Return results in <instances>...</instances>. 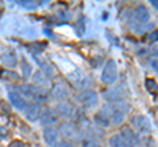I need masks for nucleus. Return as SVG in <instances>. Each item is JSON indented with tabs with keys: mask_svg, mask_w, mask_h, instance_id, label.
<instances>
[{
	"mask_svg": "<svg viewBox=\"0 0 158 147\" xmlns=\"http://www.w3.org/2000/svg\"><path fill=\"white\" fill-rule=\"evenodd\" d=\"M58 133L61 137L65 138V141L73 142V141H78L81 137V131L77 127V125L73 121H63L59 124L58 126Z\"/></svg>",
	"mask_w": 158,
	"mask_h": 147,
	"instance_id": "f257e3e1",
	"label": "nucleus"
},
{
	"mask_svg": "<svg viewBox=\"0 0 158 147\" xmlns=\"http://www.w3.org/2000/svg\"><path fill=\"white\" fill-rule=\"evenodd\" d=\"M20 92L29 97V99H33L36 100V102H42V101H46L48 100V92L42 88H38L34 84H25V85H21L20 87Z\"/></svg>",
	"mask_w": 158,
	"mask_h": 147,
	"instance_id": "f03ea898",
	"label": "nucleus"
},
{
	"mask_svg": "<svg viewBox=\"0 0 158 147\" xmlns=\"http://www.w3.org/2000/svg\"><path fill=\"white\" fill-rule=\"evenodd\" d=\"M77 100L79 101V104H82L83 106L86 108H95L99 102V95L96 91L91 89V88H87L85 91H81L79 95L77 96Z\"/></svg>",
	"mask_w": 158,
	"mask_h": 147,
	"instance_id": "7ed1b4c3",
	"label": "nucleus"
},
{
	"mask_svg": "<svg viewBox=\"0 0 158 147\" xmlns=\"http://www.w3.org/2000/svg\"><path fill=\"white\" fill-rule=\"evenodd\" d=\"M117 77H118V71H117V66L115 61L112 59L107 61L102 72V81L107 85H112L117 80Z\"/></svg>",
	"mask_w": 158,
	"mask_h": 147,
	"instance_id": "20e7f679",
	"label": "nucleus"
},
{
	"mask_svg": "<svg viewBox=\"0 0 158 147\" xmlns=\"http://www.w3.org/2000/svg\"><path fill=\"white\" fill-rule=\"evenodd\" d=\"M56 110L58 112L59 117L66 118L67 121L75 120L77 116H78V112H79L77 109V106H74V104H71L70 101H61V102H58L57 106H56Z\"/></svg>",
	"mask_w": 158,
	"mask_h": 147,
	"instance_id": "39448f33",
	"label": "nucleus"
},
{
	"mask_svg": "<svg viewBox=\"0 0 158 147\" xmlns=\"http://www.w3.org/2000/svg\"><path fill=\"white\" fill-rule=\"evenodd\" d=\"M131 127L135 131H138L140 134H148L150 133L152 130V125H150V121L148 120L146 116H136L133 117L132 121H131Z\"/></svg>",
	"mask_w": 158,
	"mask_h": 147,
	"instance_id": "423d86ee",
	"label": "nucleus"
},
{
	"mask_svg": "<svg viewBox=\"0 0 158 147\" xmlns=\"http://www.w3.org/2000/svg\"><path fill=\"white\" fill-rule=\"evenodd\" d=\"M52 96L57 101H67L69 96H70V88L65 81H58L56 84H53L52 87Z\"/></svg>",
	"mask_w": 158,
	"mask_h": 147,
	"instance_id": "0eeeda50",
	"label": "nucleus"
},
{
	"mask_svg": "<svg viewBox=\"0 0 158 147\" xmlns=\"http://www.w3.org/2000/svg\"><path fill=\"white\" fill-rule=\"evenodd\" d=\"M59 118L61 117H59L58 112L56 110V108H46L45 110H42L40 121H41V124L44 126L48 127V126H54L56 124H58Z\"/></svg>",
	"mask_w": 158,
	"mask_h": 147,
	"instance_id": "6e6552de",
	"label": "nucleus"
},
{
	"mask_svg": "<svg viewBox=\"0 0 158 147\" xmlns=\"http://www.w3.org/2000/svg\"><path fill=\"white\" fill-rule=\"evenodd\" d=\"M44 141L49 147H59V133L56 127L53 126H48V127H44Z\"/></svg>",
	"mask_w": 158,
	"mask_h": 147,
	"instance_id": "1a4fd4ad",
	"label": "nucleus"
},
{
	"mask_svg": "<svg viewBox=\"0 0 158 147\" xmlns=\"http://www.w3.org/2000/svg\"><path fill=\"white\" fill-rule=\"evenodd\" d=\"M41 113H42V108H41L40 102H36V101L29 102L25 108V117H27V120L31 122H36L37 120H40Z\"/></svg>",
	"mask_w": 158,
	"mask_h": 147,
	"instance_id": "9d476101",
	"label": "nucleus"
},
{
	"mask_svg": "<svg viewBox=\"0 0 158 147\" xmlns=\"http://www.w3.org/2000/svg\"><path fill=\"white\" fill-rule=\"evenodd\" d=\"M133 20H135V22H137L138 25H141V26L149 22L150 13H149V11H148V8L145 6L136 7V9L133 11Z\"/></svg>",
	"mask_w": 158,
	"mask_h": 147,
	"instance_id": "9b49d317",
	"label": "nucleus"
},
{
	"mask_svg": "<svg viewBox=\"0 0 158 147\" xmlns=\"http://www.w3.org/2000/svg\"><path fill=\"white\" fill-rule=\"evenodd\" d=\"M103 97H104L110 104H112V102H115V101H118V100H123L121 87H110L107 91H104Z\"/></svg>",
	"mask_w": 158,
	"mask_h": 147,
	"instance_id": "f8f14e48",
	"label": "nucleus"
},
{
	"mask_svg": "<svg viewBox=\"0 0 158 147\" xmlns=\"http://www.w3.org/2000/svg\"><path fill=\"white\" fill-rule=\"evenodd\" d=\"M70 79H71V83L74 84L75 88H79V89L85 91L87 89V85H88V79L86 77V75H83L82 72H73L70 75Z\"/></svg>",
	"mask_w": 158,
	"mask_h": 147,
	"instance_id": "ddd939ff",
	"label": "nucleus"
},
{
	"mask_svg": "<svg viewBox=\"0 0 158 147\" xmlns=\"http://www.w3.org/2000/svg\"><path fill=\"white\" fill-rule=\"evenodd\" d=\"M33 83H34V85L36 87L42 88V89H45V88L49 87V84H50L48 75L45 72H42V71H36L33 74Z\"/></svg>",
	"mask_w": 158,
	"mask_h": 147,
	"instance_id": "4468645a",
	"label": "nucleus"
},
{
	"mask_svg": "<svg viewBox=\"0 0 158 147\" xmlns=\"http://www.w3.org/2000/svg\"><path fill=\"white\" fill-rule=\"evenodd\" d=\"M120 134H121L123 137H124V138H125L128 142H129L132 147L137 145L138 138H137V135H136V133H135V130H133L131 126L124 125V126L121 127V130H120Z\"/></svg>",
	"mask_w": 158,
	"mask_h": 147,
	"instance_id": "2eb2a0df",
	"label": "nucleus"
},
{
	"mask_svg": "<svg viewBox=\"0 0 158 147\" xmlns=\"http://www.w3.org/2000/svg\"><path fill=\"white\" fill-rule=\"evenodd\" d=\"M8 97H9V101L12 102V105L16 108V109H19V110L25 109L27 105H28V104H27V101H25V99H24L21 95L16 93V92H9Z\"/></svg>",
	"mask_w": 158,
	"mask_h": 147,
	"instance_id": "dca6fc26",
	"label": "nucleus"
},
{
	"mask_svg": "<svg viewBox=\"0 0 158 147\" xmlns=\"http://www.w3.org/2000/svg\"><path fill=\"white\" fill-rule=\"evenodd\" d=\"M108 145H110V147H132L129 142H128L120 133L113 134L111 138L108 139Z\"/></svg>",
	"mask_w": 158,
	"mask_h": 147,
	"instance_id": "f3484780",
	"label": "nucleus"
},
{
	"mask_svg": "<svg viewBox=\"0 0 158 147\" xmlns=\"http://www.w3.org/2000/svg\"><path fill=\"white\" fill-rule=\"evenodd\" d=\"M113 113H115V108H113L112 104H106V105H103L100 109H99V116H102L103 118H106L111 122V118H112V116Z\"/></svg>",
	"mask_w": 158,
	"mask_h": 147,
	"instance_id": "a211bd4d",
	"label": "nucleus"
},
{
	"mask_svg": "<svg viewBox=\"0 0 158 147\" xmlns=\"http://www.w3.org/2000/svg\"><path fill=\"white\" fill-rule=\"evenodd\" d=\"M2 62L9 68H15L17 66V58L13 53H7L2 55Z\"/></svg>",
	"mask_w": 158,
	"mask_h": 147,
	"instance_id": "6ab92c4d",
	"label": "nucleus"
},
{
	"mask_svg": "<svg viewBox=\"0 0 158 147\" xmlns=\"http://www.w3.org/2000/svg\"><path fill=\"white\" fill-rule=\"evenodd\" d=\"M125 121V113H123V112H118V110H115V113H113L112 118H111V122L115 126H120L124 124Z\"/></svg>",
	"mask_w": 158,
	"mask_h": 147,
	"instance_id": "aec40b11",
	"label": "nucleus"
},
{
	"mask_svg": "<svg viewBox=\"0 0 158 147\" xmlns=\"http://www.w3.org/2000/svg\"><path fill=\"white\" fill-rule=\"evenodd\" d=\"M113 108H115V110H118V112H123V113L127 114V112L129 110V104L125 101V100H118V101H115L112 102Z\"/></svg>",
	"mask_w": 158,
	"mask_h": 147,
	"instance_id": "412c9836",
	"label": "nucleus"
},
{
	"mask_svg": "<svg viewBox=\"0 0 158 147\" xmlns=\"http://www.w3.org/2000/svg\"><path fill=\"white\" fill-rule=\"evenodd\" d=\"M94 121H95V125H96L98 129H108V127H110V125H111L110 121L106 120V118H103V117L99 116V114L95 116Z\"/></svg>",
	"mask_w": 158,
	"mask_h": 147,
	"instance_id": "4be33fe9",
	"label": "nucleus"
},
{
	"mask_svg": "<svg viewBox=\"0 0 158 147\" xmlns=\"http://www.w3.org/2000/svg\"><path fill=\"white\" fill-rule=\"evenodd\" d=\"M145 85H146V89L149 91L152 95H157V93H158V84H157L156 80H153V79H146Z\"/></svg>",
	"mask_w": 158,
	"mask_h": 147,
	"instance_id": "5701e85b",
	"label": "nucleus"
},
{
	"mask_svg": "<svg viewBox=\"0 0 158 147\" xmlns=\"http://www.w3.org/2000/svg\"><path fill=\"white\" fill-rule=\"evenodd\" d=\"M82 147H102L100 142L95 138H90V137H86V139L82 141Z\"/></svg>",
	"mask_w": 158,
	"mask_h": 147,
	"instance_id": "b1692460",
	"label": "nucleus"
},
{
	"mask_svg": "<svg viewBox=\"0 0 158 147\" xmlns=\"http://www.w3.org/2000/svg\"><path fill=\"white\" fill-rule=\"evenodd\" d=\"M20 4L24 7V8H27V9H34V8H37V2H33V0H21L20 2Z\"/></svg>",
	"mask_w": 158,
	"mask_h": 147,
	"instance_id": "393cba45",
	"label": "nucleus"
},
{
	"mask_svg": "<svg viewBox=\"0 0 158 147\" xmlns=\"http://www.w3.org/2000/svg\"><path fill=\"white\" fill-rule=\"evenodd\" d=\"M148 40L149 41H157L158 40V30H156V32H152V33H149L148 34Z\"/></svg>",
	"mask_w": 158,
	"mask_h": 147,
	"instance_id": "a878e982",
	"label": "nucleus"
},
{
	"mask_svg": "<svg viewBox=\"0 0 158 147\" xmlns=\"http://www.w3.org/2000/svg\"><path fill=\"white\" fill-rule=\"evenodd\" d=\"M9 147H27V145L23 143L21 141H13V142H11Z\"/></svg>",
	"mask_w": 158,
	"mask_h": 147,
	"instance_id": "bb28decb",
	"label": "nucleus"
},
{
	"mask_svg": "<svg viewBox=\"0 0 158 147\" xmlns=\"http://www.w3.org/2000/svg\"><path fill=\"white\" fill-rule=\"evenodd\" d=\"M150 65L153 67V70H154L157 72V75H158V58H154V59H152L150 61Z\"/></svg>",
	"mask_w": 158,
	"mask_h": 147,
	"instance_id": "cd10ccee",
	"label": "nucleus"
},
{
	"mask_svg": "<svg viewBox=\"0 0 158 147\" xmlns=\"http://www.w3.org/2000/svg\"><path fill=\"white\" fill-rule=\"evenodd\" d=\"M59 147H75V145H74L73 142H69V141H61Z\"/></svg>",
	"mask_w": 158,
	"mask_h": 147,
	"instance_id": "c85d7f7f",
	"label": "nucleus"
},
{
	"mask_svg": "<svg viewBox=\"0 0 158 147\" xmlns=\"http://www.w3.org/2000/svg\"><path fill=\"white\" fill-rule=\"evenodd\" d=\"M24 74H25V77L31 75V66H29L28 63H25V66H24Z\"/></svg>",
	"mask_w": 158,
	"mask_h": 147,
	"instance_id": "c756f323",
	"label": "nucleus"
},
{
	"mask_svg": "<svg viewBox=\"0 0 158 147\" xmlns=\"http://www.w3.org/2000/svg\"><path fill=\"white\" fill-rule=\"evenodd\" d=\"M7 134V129H3V127H0V137H4Z\"/></svg>",
	"mask_w": 158,
	"mask_h": 147,
	"instance_id": "7c9ffc66",
	"label": "nucleus"
},
{
	"mask_svg": "<svg viewBox=\"0 0 158 147\" xmlns=\"http://www.w3.org/2000/svg\"><path fill=\"white\" fill-rule=\"evenodd\" d=\"M152 4H153V7L158 9V0H153V2H152Z\"/></svg>",
	"mask_w": 158,
	"mask_h": 147,
	"instance_id": "2f4dec72",
	"label": "nucleus"
}]
</instances>
